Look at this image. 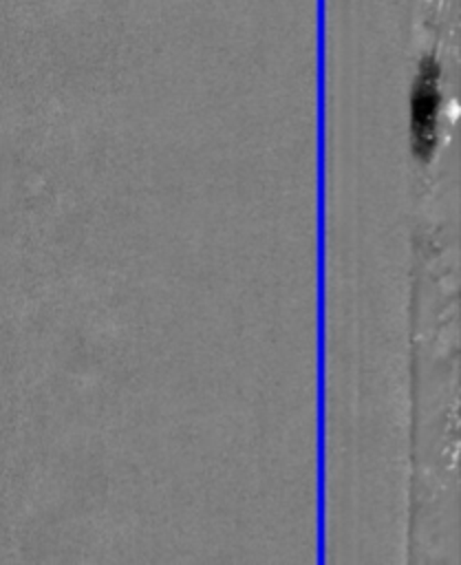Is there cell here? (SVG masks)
<instances>
[{
    "label": "cell",
    "instance_id": "6da1fadb",
    "mask_svg": "<svg viewBox=\"0 0 461 565\" xmlns=\"http://www.w3.org/2000/svg\"><path fill=\"white\" fill-rule=\"evenodd\" d=\"M410 130H412V148L419 159H428L437 148V132H439V66L435 60H424L415 90L410 102Z\"/></svg>",
    "mask_w": 461,
    "mask_h": 565
}]
</instances>
